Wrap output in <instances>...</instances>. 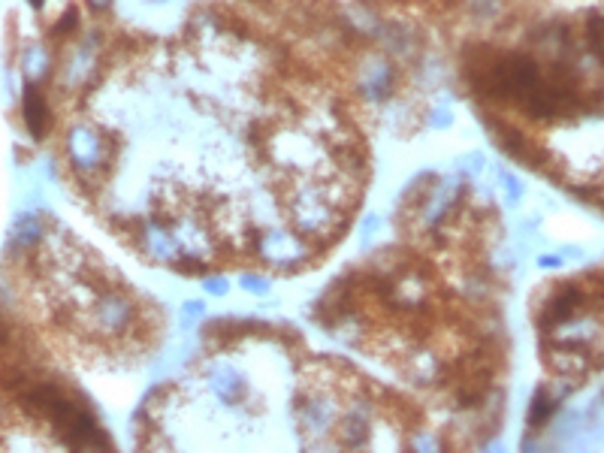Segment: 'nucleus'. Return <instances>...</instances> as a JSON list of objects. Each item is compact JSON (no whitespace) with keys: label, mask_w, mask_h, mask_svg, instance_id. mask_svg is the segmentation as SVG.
Instances as JSON below:
<instances>
[{"label":"nucleus","mask_w":604,"mask_h":453,"mask_svg":"<svg viewBox=\"0 0 604 453\" xmlns=\"http://www.w3.org/2000/svg\"><path fill=\"white\" fill-rule=\"evenodd\" d=\"M58 61H55V52L46 40H31L22 46L19 52V73L25 79V85H43L52 79Z\"/></svg>","instance_id":"obj_1"},{"label":"nucleus","mask_w":604,"mask_h":453,"mask_svg":"<svg viewBox=\"0 0 604 453\" xmlns=\"http://www.w3.org/2000/svg\"><path fill=\"white\" fill-rule=\"evenodd\" d=\"M49 118H52V112H49V100H46L43 88L40 85H25V94H22V121H25V127H28V133L34 139L46 136Z\"/></svg>","instance_id":"obj_2"},{"label":"nucleus","mask_w":604,"mask_h":453,"mask_svg":"<svg viewBox=\"0 0 604 453\" xmlns=\"http://www.w3.org/2000/svg\"><path fill=\"white\" fill-rule=\"evenodd\" d=\"M82 4L88 7V13H91V16H103V13H109V10H112V0H82Z\"/></svg>","instance_id":"obj_3"}]
</instances>
